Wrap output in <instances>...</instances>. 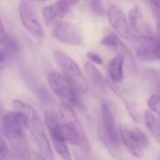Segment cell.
Returning a JSON list of instances; mask_svg holds the SVG:
<instances>
[{
	"instance_id": "cell-28",
	"label": "cell",
	"mask_w": 160,
	"mask_h": 160,
	"mask_svg": "<svg viewBox=\"0 0 160 160\" xmlns=\"http://www.w3.org/2000/svg\"><path fill=\"white\" fill-rule=\"evenodd\" d=\"M62 1L67 2L70 3V5H74V4H77V3L79 2V0H62Z\"/></svg>"
},
{
	"instance_id": "cell-30",
	"label": "cell",
	"mask_w": 160,
	"mask_h": 160,
	"mask_svg": "<svg viewBox=\"0 0 160 160\" xmlns=\"http://www.w3.org/2000/svg\"><path fill=\"white\" fill-rule=\"evenodd\" d=\"M38 1H42V2H45V1H46V0H38Z\"/></svg>"
},
{
	"instance_id": "cell-17",
	"label": "cell",
	"mask_w": 160,
	"mask_h": 160,
	"mask_svg": "<svg viewBox=\"0 0 160 160\" xmlns=\"http://www.w3.org/2000/svg\"><path fill=\"white\" fill-rule=\"evenodd\" d=\"M84 67H85V71L88 77L90 78V80L93 82V84L98 88H104L105 81L100 70L91 62H86Z\"/></svg>"
},
{
	"instance_id": "cell-26",
	"label": "cell",
	"mask_w": 160,
	"mask_h": 160,
	"mask_svg": "<svg viewBox=\"0 0 160 160\" xmlns=\"http://www.w3.org/2000/svg\"><path fill=\"white\" fill-rule=\"evenodd\" d=\"M5 113H6V112H4V109H3L2 106L0 104V131H1L2 123V119H3V117H4Z\"/></svg>"
},
{
	"instance_id": "cell-24",
	"label": "cell",
	"mask_w": 160,
	"mask_h": 160,
	"mask_svg": "<svg viewBox=\"0 0 160 160\" xmlns=\"http://www.w3.org/2000/svg\"><path fill=\"white\" fill-rule=\"evenodd\" d=\"M8 155H9L8 147L0 146V159H7Z\"/></svg>"
},
{
	"instance_id": "cell-7",
	"label": "cell",
	"mask_w": 160,
	"mask_h": 160,
	"mask_svg": "<svg viewBox=\"0 0 160 160\" xmlns=\"http://www.w3.org/2000/svg\"><path fill=\"white\" fill-rule=\"evenodd\" d=\"M31 131L35 143L38 148L41 157L45 159H53V153L47 138L45 128L37 112H34L30 117Z\"/></svg>"
},
{
	"instance_id": "cell-13",
	"label": "cell",
	"mask_w": 160,
	"mask_h": 160,
	"mask_svg": "<svg viewBox=\"0 0 160 160\" xmlns=\"http://www.w3.org/2000/svg\"><path fill=\"white\" fill-rule=\"evenodd\" d=\"M71 5L62 0L47 6L43 9V17L45 23L48 26L56 24L67 14Z\"/></svg>"
},
{
	"instance_id": "cell-10",
	"label": "cell",
	"mask_w": 160,
	"mask_h": 160,
	"mask_svg": "<svg viewBox=\"0 0 160 160\" xmlns=\"http://www.w3.org/2000/svg\"><path fill=\"white\" fill-rule=\"evenodd\" d=\"M137 56L143 61H156L159 59V42L155 36H139Z\"/></svg>"
},
{
	"instance_id": "cell-9",
	"label": "cell",
	"mask_w": 160,
	"mask_h": 160,
	"mask_svg": "<svg viewBox=\"0 0 160 160\" xmlns=\"http://www.w3.org/2000/svg\"><path fill=\"white\" fill-rule=\"evenodd\" d=\"M52 34L56 40L66 45H79L83 42L81 30L76 24L70 22H58Z\"/></svg>"
},
{
	"instance_id": "cell-5",
	"label": "cell",
	"mask_w": 160,
	"mask_h": 160,
	"mask_svg": "<svg viewBox=\"0 0 160 160\" xmlns=\"http://www.w3.org/2000/svg\"><path fill=\"white\" fill-rule=\"evenodd\" d=\"M120 139L133 156L141 158L149 145V140L146 134L139 128H131L126 125L120 126Z\"/></svg>"
},
{
	"instance_id": "cell-11",
	"label": "cell",
	"mask_w": 160,
	"mask_h": 160,
	"mask_svg": "<svg viewBox=\"0 0 160 160\" xmlns=\"http://www.w3.org/2000/svg\"><path fill=\"white\" fill-rule=\"evenodd\" d=\"M102 45L112 48L113 51L123 58L124 62L128 67L133 68L135 60L131 50L120 40V38L114 33H111L103 38L101 41Z\"/></svg>"
},
{
	"instance_id": "cell-27",
	"label": "cell",
	"mask_w": 160,
	"mask_h": 160,
	"mask_svg": "<svg viewBox=\"0 0 160 160\" xmlns=\"http://www.w3.org/2000/svg\"><path fill=\"white\" fill-rule=\"evenodd\" d=\"M2 133L0 131V146H5V147H7V145H6V142H5L4 138H3L2 135Z\"/></svg>"
},
{
	"instance_id": "cell-22",
	"label": "cell",
	"mask_w": 160,
	"mask_h": 160,
	"mask_svg": "<svg viewBox=\"0 0 160 160\" xmlns=\"http://www.w3.org/2000/svg\"><path fill=\"white\" fill-rule=\"evenodd\" d=\"M151 6L152 9L153 11V13L157 18V20L159 21V0H148Z\"/></svg>"
},
{
	"instance_id": "cell-19",
	"label": "cell",
	"mask_w": 160,
	"mask_h": 160,
	"mask_svg": "<svg viewBox=\"0 0 160 160\" xmlns=\"http://www.w3.org/2000/svg\"><path fill=\"white\" fill-rule=\"evenodd\" d=\"M125 106H126L128 113L130 114L131 118L135 122H139V120H140V114H139V112L135 105L132 102L125 101Z\"/></svg>"
},
{
	"instance_id": "cell-20",
	"label": "cell",
	"mask_w": 160,
	"mask_h": 160,
	"mask_svg": "<svg viewBox=\"0 0 160 160\" xmlns=\"http://www.w3.org/2000/svg\"><path fill=\"white\" fill-rule=\"evenodd\" d=\"M148 105L153 112L159 115V96L158 95H152L148 101Z\"/></svg>"
},
{
	"instance_id": "cell-14",
	"label": "cell",
	"mask_w": 160,
	"mask_h": 160,
	"mask_svg": "<svg viewBox=\"0 0 160 160\" xmlns=\"http://www.w3.org/2000/svg\"><path fill=\"white\" fill-rule=\"evenodd\" d=\"M130 23L133 29L141 36H155L150 24L138 6H135L129 12Z\"/></svg>"
},
{
	"instance_id": "cell-29",
	"label": "cell",
	"mask_w": 160,
	"mask_h": 160,
	"mask_svg": "<svg viewBox=\"0 0 160 160\" xmlns=\"http://www.w3.org/2000/svg\"><path fill=\"white\" fill-rule=\"evenodd\" d=\"M0 28H4V26H3V24H2V20H1V18H0Z\"/></svg>"
},
{
	"instance_id": "cell-12",
	"label": "cell",
	"mask_w": 160,
	"mask_h": 160,
	"mask_svg": "<svg viewBox=\"0 0 160 160\" xmlns=\"http://www.w3.org/2000/svg\"><path fill=\"white\" fill-rule=\"evenodd\" d=\"M60 118L62 123L70 128L72 131L76 132L81 138L86 142H89L88 138L87 137L85 131L80 122L76 112L73 109V106L62 102L59 106Z\"/></svg>"
},
{
	"instance_id": "cell-1",
	"label": "cell",
	"mask_w": 160,
	"mask_h": 160,
	"mask_svg": "<svg viewBox=\"0 0 160 160\" xmlns=\"http://www.w3.org/2000/svg\"><path fill=\"white\" fill-rule=\"evenodd\" d=\"M29 121L28 115L15 110L6 112L2 123V134L8 139L14 153L21 158H27L30 154L26 135Z\"/></svg>"
},
{
	"instance_id": "cell-15",
	"label": "cell",
	"mask_w": 160,
	"mask_h": 160,
	"mask_svg": "<svg viewBox=\"0 0 160 160\" xmlns=\"http://www.w3.org/2000/svg\"><path fill=\"white\" fill-rule=\"evenodd\" d=\"M123 58L120 55L116 56L111 60L109 66V78L113 82L119 83L123 78Z\"/></svg>"
},
{
	"instance_id": "cell-2",
	"label": "cell",
	"mask_w": 160,
	"mask_h": 160,
	"mask_svg": "<svg viewBox=\"0 0 160 160\" xmlns=\"http://www.w3.org/2000/svg\"><path fill=\"white\" fill-rule=\"evenodd\" d=\"M98 131L100 140L109 153L115 158L121 157V143L117 129L115 117L112 109L106 102L102 104L100 109Z\"/></svg>"
},
{
	"instance_id": "cell-8",
	"label": "cell",
	"mask_w": 160,
	"mask_h": 160,
	"mask_svg": "<svg viewBox=\"0 0 160 160\" xmlns=\"http://www.w3.org/2000/svg\"><path fill=\"white\" fill-rule=\"evenodd\" d=\"M19 13L22 23L27 31L37 40L41 41L44 38L45 31L39 23L37 16L31 5L25 0L21 1L19 7Z\"/></svg>"
},
{
	"instance_id": "cell-23",
	"label": "cell",
	"mask_w": 160,
	"mask_h": 160,
	"mask_svg": "<svg viewBox=\"0 0 160 160\" xmlns=\"http://www.w3.org/2000/svg\"><path fill=\"white\" fill-rule=\"evenodd\" d=\"M8 34L5 31V28H0V45H3L5 44V42L7 41L8 39Z\"/></svg>"
},
{
	"instance_id": "cell-16",
	"label": "cell",
	"mask_w": 160,
	"mask_h": 160,
	"mask_svg": "<svg viewBox=\"0 0 160 160\" xmlns=\"http://www.w3.org/2000/svg\"><path fill=\"white\" fill-rule=\"evenodd\" d=\"M144 121L149 132L155 138L157 142H160L159 122L157 117L152 111L146 110L144 112Z\"/></svg>"
},
{
	"instance_id": "cell-3",
	"label": "cell",
	"mask_w": 160,
	"mask_h": 160,
	"mask_svg": "<svg viewBox=\"0 0 160 160\" xmlns=\"http://www.w3.org/2000/svg\"><path fill=\"white\" fill-rule=\"evenodd\" d=\"M47 81L52 91L62 102L71 106H79L81 105L79 91L62 73L51 70L47 74Z\"/></svg>"
},
{
	"instance_id": "cell-21",
	"label": "cell",
	"mask_w": 160,
	"mask_h": 160,
	"mask_svg": "<svg viewBox=\"0 0 160 160\" xmlns=\"http://www.w3.org/2000/svg\"><path fill=\"white\" fill-rule=\"evenodd\" d=\"M86 56H87L88 59L92 63L98 64V65H101L102 64V59L100 57L99 55H98L97 53L94 52H88L87 54H86Z\"/></svg>"
},
{
	"instance_id": "cell-4",
	"label": "cell",
	"mask_w": 160,
	"mask_h": 160,
	"mask_svg": "<svg viewBox=\"0 0 160 160\" xmlns=\"http://www.w3.org/2000/svg\"><path fill=\"white\" fill-rule=\"evenodd\" d=\"M53 56L56 63L60 67L62 74L73 83L80 92L88 93V84L78 63L67 53L60 50L54 51Z\"/></svg>"
},
{
	"instance_id": "cell-25",
	"label": "cell",
	"mask_w": 160,
	"mask_h": 160,
	"mask_svg": "<svg viewBox=\"0 0 160 160\" xmlns=\"http://www.w3.org/2000/svg\"><path fill=\"white\" fill-rule=\"evenodd\" d=\"M6 59H7V56H6L4 50L0 48V70L4 67Z\"/></svg>"
},
{
	"instance_id": "cell-6",
	"label": "cell",
	"mask_w": 160,
	"mask_h": 160,
	"mask_svg": "<svg viewBox=\"0 0 160 160\" xmlns=\"http://www.w3.org/2000/svg\"><path fill=\"white\" fill-rule=\"evenodd\" d=\"M109 23L117 34L128 40H136L139 34L133 29L123 11L115 4H109L107 9Z\"/></svg>"
},
{
	"instance_id": "cell-18",
	"label": "cell",
	"mask_w": 160,
	"mask_h": 160,
	"mask_svg": "<svg viewBox=\"0 0 160 160\" xmlns=\"http://www.w3.org/2000/svg\"><path fill=\"white\" fill-rule=\"evenodd\" d=\"M88 2L92 10L98 16H103L105 14V9L102 4L101 0H85Z\"/></svg>"
}]
</instances>
